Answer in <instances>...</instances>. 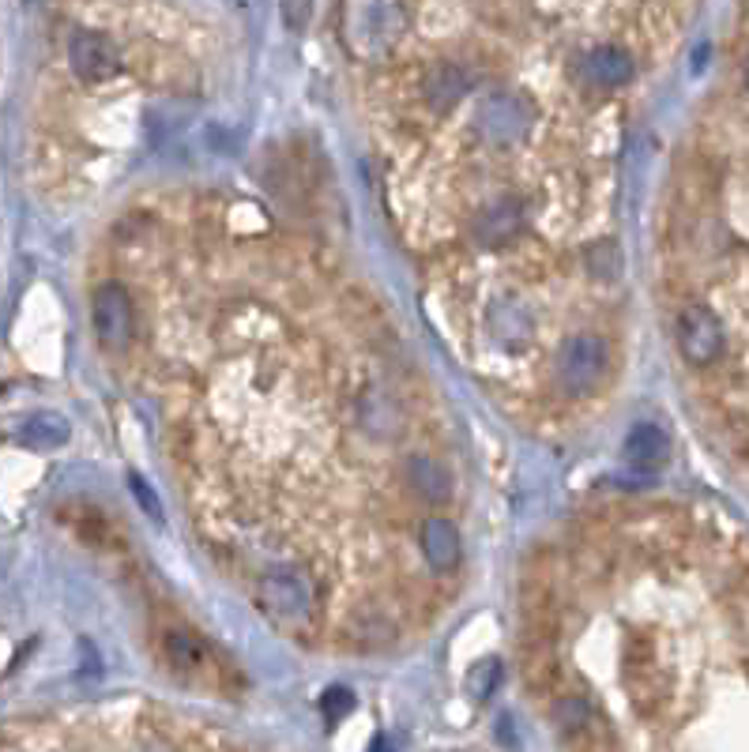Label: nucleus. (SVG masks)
Returning a JSON list of instances; mask_svg holds the SVG:
<instances>
[{"label":"nucleus","instance_id":"obj_1","mask_svg":"<svg viewBox=\"0 0 749 752\" xmlns=\"http://www.w3.org/2000/svg\"><path fill=\"white\" fill-rule=\"evenodd\" d=\"M606 369H611V347H606L603 336H592V331H580V336L565 339V347L554 357L557 388L572 399L595 396L606 380Z\"/></svg>","mask_w":749,"mask_h":752},{"label":"nucleus","instance_id":"obj_2","mask_svg":"<svg viewBox=\"0 0 749 752\" xmlns=\"http://www.w3.org/2000/svg\"><path fill=\"white\" fill-rule=\"evenodd\" d=\"M256 598H261L264 614L279 624H305L313 617L316 606V587L310 580V572L302 568H271L268 575L256 587Z\"/></svg>","mask_w":749,"mask_h":752},{"label":"nucleus","instance_id":"obj_3","mask_svg":"<svg viewBox=\"0 0 749 752\" xmlns=\"http://www.w3.org/2000/svg\"><path fill=\"white\" fill-rule=\"evenodd\" d=\"M531 129V110L523 106V98H516L512 90H494L486 102L479 106V132L497 147L520 144Z\"/></svg>","mask_w":749,"mask_h":752},{"label":"nucleus","instance_id":"obj_4","mask_svg":"<svg viewBox=\"0 0 749 752\" xmlns=\"http://www.w3.org/2000/svg\"><path fill=\"white\" fill-rule=\"evenodd\" d=\"M90 320H95V336L106 350L129 347L136 313H132V298L124 294V287L106 282V287L95 294V301H90Z\"/></svg>","mask_w":749,"mask_h":752},{"label":"nucleus","instance_id":"obj_5","mask_svg":"<svg viewBox=\"0 0 749 752\" xmlns=\"http://www.w3.org/2000/svg\"><path fill=\"white\" fill-rule=\"evenodd\" d=\"M69 64L83 83H106L121 72V49L102 31H76L69 41Z\"/></svg>","mask_w":749,"mask_h":752},{"label":"nucleus","instance_id":"obj_6","mask_svg":"<svg viewBox=\"0 0 749 752\" xmlns=\"http://www.w3.org/2000/svg\"><path fill=\"white\" fill-rule=\"evenodd\" d=\"M678 347L693 365H709L723 350V324L704 305H689L678 316Z\"/></svg>","mask_w":749,"mask_h":752},{"label":"nucleus","instance_id":"obj_7","mask_svg":"<svg viewBox=\"0 0 749 752\" xmlns=\"http://www.w3.org/2000/svg\"><path fill=\"white\" fill-rule=\"evenodd\" d=\"M354 27L362 46H385L403 27V8L396 0H362L354 12Z\"/></svg>","mask_w":749,"mask_h":752},{"label":"nucleus","instance_id":"obj_8","mask_svg":"<svg viewBox=\"0 0 749 752\" xmlns=\"http://www.w3.org/2000/svg\"><path fill=\"white\" fill-rule=\"evenodd\" d=\"M422 554L434 572H452L460 565V531L445 516H430L422 523Z\"/></svg>","mask_w":749,"mask_h":752},{"label":"nucleus","instance_id":"obj_9","mask_svg":"<svg viewBox=\"0 0 749 752\" xmlns=\"http://www.w3.org/2000/svg\"><path fill=\"white\" fill-rule=\"evenodd\" d=\"M632 57L626 49H614V46H599L592 53H584L580 61V75H584L592 87H621V83L632 80Z\"/></svg>","mask_w":749,"mask_h":752},{"label":"nucleus","instance_id":"obj_10","mask_svg":"<svg viewBox=\"0 0 749 752\" xmlns=\"http://www.w3.org/2000/svg\"><path fill=\"white\" fill-rule=\"evenodd\" d=\"M520 226H523V204L520 199H502V204L486 207V211L479 215V222H474V241L486 248L505 245Z\"/></svg>","mask_w":749,"mask_h":752},{"label":"nucleus","instance_id":"obj_11","mask_svg":"<svg viewBox=\"0 0 749 752\" xmlns=\"http://www.w3.org/2000/svg\"><path fill=\"white\" fill-rule=\"evenodd\" d=\"M667 451H671V440L660 425L640 422L626 437V463L637 466V471H660L667 463Z\"/></svg>","mask_w":749,"mask_h":752},{"label":"nucleus","instance_id":"obj_12","mask_svg":"<svg viewBox=\"0 0 749 752\" xmlns=\"http://www.w3.org/2000/svg\"><path fill=\"white\" fill-rule=\"evenodd\" d=\"M468 72L460 69V64H437L434 72H430V80H426V98H430V106L434 110H452L456 102H460L463 95H468Z\"/></svg>","mask_w":749,"mask_h":752},{"label":"nucleus","instance_id":"obj_13","mask_svg":"<svg viewBox=\"0 0 749 752\" xmlns=\"http://www.w3.org/2000/svg\"><path fill=\"white\" fill-rule=\"evenodd\" d=\"M407 478H411V486L419 497L437 500V505L440 500H448V493H452V474L426 456H414L411 463H407Z\"/></svg>","mask_w":749,"mask_h":752},{"label":"nucleus","instance_id":"obj_14","mask_svg":"<svg viewBox=\"0 0 749 752\" xmlns=\"http://www.w3.org/2000/svg\"><path fill=\"white\" fill-rule=\"evenodd\" d=\"M64 440H69V422L57 414H31L27 422L20 425V445L27 448H61Z\"/></svg>","mask_w":749,"mask_h":752},{"label":"nucleus","instance_id":"obj_15","mask_svg":"<svg viewBox=\"0 0 749 752\" xmlns=\"http://www.w3.org/2000/svg\"><path fill=\"white\" fill-rule=\"evenodd\" d=\"M490 331H494L505 347H520V342L531 336V324L512 301H497V305L490 308Z\"/></svg>","mask_w":749,"mask_h":752},{"label":"nucleus","instance_id":"obj_16","mask_svg":"<svg viewBox=\"0 0 749 752\" xmlns=\"http://www.w3.org/2000/svg\"><path fill=\"white\" fill-rule=\"evenodd\" d=\"M618 245L614 241H599V245L588 248V267H592V275H599V279H614L618 275Z\"/></svg>","mask_w":749,"mask_h":752},{"label":"nucleus","instance_id":"obj_17","mask_svg":"<svg viewBox=\"0 0 749 752\" xmlns=\"http://www.w3.org/2000/svg\"><path fill=\"white\" fill-rule=\"evenodd\" d=\"M497 677H502V666H497V658H486V663H479V666H474V670H471V677H468L471 696L486 700L490 692L497 689Z\"/></svg>","mask_w":749,"mask_h":752},{"label":"nucleus","instance_id":"obj_18","mask_svg":"<svg viewBox=\"0 0 749 752\" xmlns=\"http://www.w3.org/2000/svg\"><path fill=\"white\" fill-rule=\"evenodd\" d=\"M321 707H324V715L336 723V718L354 712V696L347 689H328V692H324V700H321Z\"/></svg>","mask_w":749,"mask_h":752},{"label":"nucleus","instance_id":"obj_19","mask_svg":"<svg viewBox=\"0 0 749 752\" xmlns=\"http://www.w3.org/2000/svg\"><path fill=\"white\" fill-rule=\"evenodd\" d=\"M132 493L140 497V505H144L147 516H162V512H158V497L144 486V478H132Z\"/></svg>","mask_w":749,"mask_h":752},{"label":"nucleus","instance_id":"obj_20","mask_svg":"<svg viewBox=\"0 0 749 752\" xmlns=\"http://www.w3.org/2000/svg\"><path fill=\"white\" fill-rule=\"evenodd\" d=\"M370 752H396L392 745H388V741L385 738H377V741H373V745H370Z\"/></svg>","mask_w":749,"mask_h":752}]
</instances>
